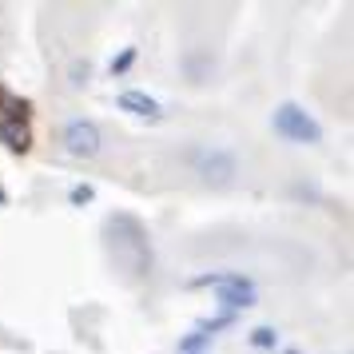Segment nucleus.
Listing matches in <instances>:
<instances>
[{
  "label": "nucleus",
  "instance_id": "20e7f679",
  "mask_svg": "<svg viewBox=\"0 0 354 354\" xmlns=\"http://www.w3.org/2000/svg\"><path fill=\"white\" fill-rule=\"evenodd\" d=\"M195 287H215L223 310H247V306H255V283L243 279V274H199Z\"/></svg>",
  "mask_w": 354,
  "mask_h": 354
},
{
  "label": "nucleus",
  "instance_id": "f8f14e48",
  "mask_svg": "<svg viewBox=\"0 0 354 354\" xmlns=\"http://www.w3.org/2000/svg\"><path fill=\"white\" fill-rule=\"evenodd\" d=\"M283 354H303V351H295V346H290V351H283Z\"/></svg>",
  "mask_w": 354,
  "mask_h": 354
},
{
  "label": "nucleus",
  "instance_id": "6e6552de",
  "mask_svg": "<svg viewBox=\"0 0 354 354\" xmlns=\"http://www.w3.org/2000/svg\"><path fill=\"white\" fill-rule=\"evenodd\" d=\"M274 342H279V330H274V326H255V330H251V346H255V351H271Z\"/></svg>",
  "mask_w": 354,
  "mask_h": 354
},
{
  "label": "nucleus",
  "instance_id": "7ed1b4c3",
  "mask_svg": "<svg viewBox=\"0 0 354 354\" xmlns=\"http://www.w3.org/2000/svg\"><path fill=\"white\" fill-rule=\"evenodd\" d=\"M271 124L283 140H290V144H319L322 140L319 120L306 115V108H299V104H279L274 115H271Z\"/></svg>",
  "mask_w": 354,
  "mask_h": 354
},
{
  "label": "nucleus",
  "instance_id": "9b49d317",
  "mask_svg": "<svg viewBox=\"0 0 354 354\" xmlns=\"http://www.w3.org/2000/svg\"><path fill=\"white\" fill-rule=\"evenodd\" d=\"M131 64H136V48H124L120 56H112V76H124Z\"/></svg>",
  "mask_w": 354,
  "mask_h": 354
},
{
  "label": "nucleus",
  "instance_id": "0eeeda50",
  "mask_svg": "<svg viewBox=\"0 0 354 354\" xmlns=\"http://www.w3.org/2000/svg\"><path fill=\"white\" fill-rule=\"evenodd\" d=\"M124 112H131V115H140V120H160L163 115V108L156 104V100L147 96V92H136V88H128V92H120V100H115Z\"/></svg>",
  "mask_w": 354,
  "mask_h": 354
},
{
  "label": "nucleus",
  "instance_id": "1a4fd4ad",
  "mask_svg": "<svg viewBox=\"0 0 354 354\" xmlns=\"http://www.w3.org/2000/svg\"><path fill=\"white\" fill-rule=\"evenodd\" d=\"M68 199H72V207H88V203L96 199V187H92V183H76V187L68 192Z\"/></svg>",
  "mask_w": 354,
  "mask_h": 354
},
{
  "label": "nucleus",
  "instance_id": "423d86ee",
  "mask_svg": "<svg viewBox=\"0 0 354 354\" xmlns=\"http://www.w3.org/2000/svg\"><path fill=\"white\" fill-rule=\"evenodd\" d=\"M195 171H199V179H203V183H211V187H223V183H231V179H235L239 163H235V156H231V151H223V147H207V151H199V156H195Z\"/></svg>",
  "mask_w": 354,
  "mask_h": 354
},
{
  "label": "nucleus",
  "instance_id": "f03ea898",
  "mask_svg": "<svg viewBox=\"0 0 354 354\" xmlns=\"http://www.w3.org/2000/svg\"><path fill=\"white\" fill-rule=\"evenodd\" d=\"M0 144L17 156L32 147V108L28 100L12 96L8 88H0Z\"/></svg>",
  "mask_w": 354,
  "mask_h": 354
},
{
  "label": "nucleus",
  "instance_id": "9d476101",
  "mask_svg": "<svg viewBox=\"0 0 354 354\" xmlns=\"http://www.w3.org/2000/svg\"><path fill=\"white\" fill-rule=\"evenodd\" d=\"M211 338L203 335V330H195V335H187V338H179V354H199V346H207Z\"/></svg>",
  "mask_w": 354,
  "mask_h": 354
},
{
  "label": "nucleus",
  "instance_id": "39448f33",
  "mask_svg": "<svg viewBox=\"0 0 354 354\" xmlns=\"http://www.w3.org/2000/svg\"><path fill=\"white\" fill-rule=\"evenodd\" d=\"M60 140H64L68 156H76V160H96L100 147H104V131H100L92 120H68Z\"/></svg>",
  "mask_w": 354,
  "mask_h": 354
},
{
  "label": "nucleus",
  "instance_id": "f257e3e1",
  "mask_svg": "<svg viewBox=\"0 0 354 354\" xmlns=\"http://www.w3.org/2000/svg\"><path fill=\"white\" fill-rule=\"evenodd\" d=\"M108 251H112V259L131 279L151 274V243H147V231L128 211H120V215L108 219Z\"/></svg>",
  "mask_w": 354,
  "mask_h": 354
}]
</instances>
